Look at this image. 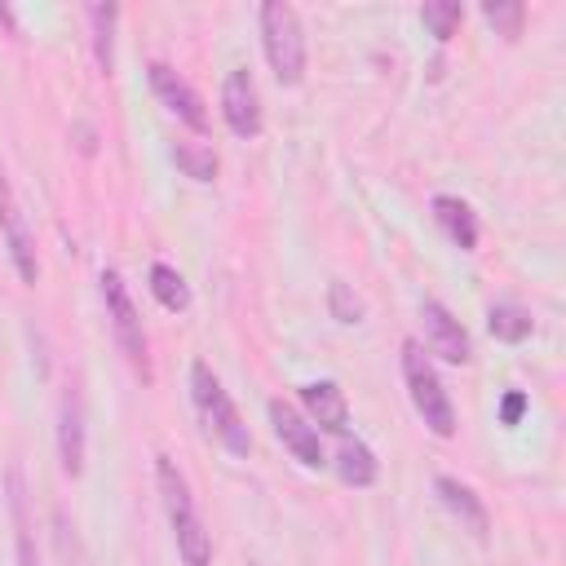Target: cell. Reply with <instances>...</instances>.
Listing matches in <instances>:
<instances>
[{"instance_id": "44dd1931", "label": "cell", "mask_w": 566, "mask_h": 566, "mask_svg": "<svg viewBox=\"0 0 566 566\" xmlns=\"http://www.w3.org/2000/svg\"><path fill=\"white\" fill-rule=\"evenodd\" d=\"M420 18H424V27H429L438 40H451L455 27H460V18H464V4H460V0H429V4L420 9Z\"/></svg>"}, {"instance_id": "7a4b0ae2", "label": "cell", "mask_w": 566, "mask_h": 566, "mask_svg": "<svg viewBox=\"0 0 566 566\" xmlns=\"http://www.w3.org/2000/svg\"><path fill=\"white\" fill-rule=\"evenodd\" d=\"M261 44H265V62L274 71L279 84H301L305 75V31L301 18L287 0H265L261 4Z\"/></svg>"}, {"instance_id": "3957f363", "label": "cell", "mask_w": 566, "mask_h": 566, "mask_svg": "<svg viewBox=\"0 0 566 566\" xmlns=\"http://www.w3.org/2000/svg\"><path fill=\"white\" fill-rule=\"evenodd\" d=\"M402 380H407V394H411V407L416 416L424 420L429 433L438 438H451L455 433V407H451V394L442 389L429 354L416 345V340H402Z\"/></svg>"}, {"instance_id": "7402d4cb", "label": "cell", "mask_w": 566, "mask_h": 566, "mask_svg": "<svg viewBox=\"0 0 566 566\" xmlns=\"http://www.w3.org/2000/svg\"><path fill=\"white\" fill-rule=\"evenodd\" d=\"M482 18L500 31V35H522V22H526V4H517V0H486L482 4Z\"/></svg>"}, {"instance_id": "9c48e42d", "label": "cell", "mask_w": 566, "mask_h": 566, "mask_svg": "<svg viewBox=\"0 0 566 566\" xmlns=\"http://www.w3.org/2000/svg\"><path fill=\"white\" fill-rule=\"evenodd\" d=\"M420 323H424V340H429V349H433L442 363L460 367V363L473 358L469 332L460 327V318H455L442 301H424V305H420Z\"/></svg>"}, {"instance_id": "e0dca14e", "label": "cell", "mask_w": 566, "mask_h": 566, "mask_svg": "<svg viewBox=\"0 0 566 566\" xmlns=\"http://www.w3.org/2000/svg\"><path fill=\"white\" fill-rule=\"evenodd\" d=\"M486 327H491V336H495V340L517 345V340H526V336H531L535 318H531V310H526V305H517V301H495V305L486 310Z\"/></svg>"}, {"instance_id": "30bf717a", "label": "cell", "mask_w": 566, "mask_h": 566, "mask_svg": "<svg viewBox=\"0 0 566 566\" xmlns=\"http://www.w3.org/2000/svg\"><path fill=\"white\" fill-rule=\"evenodd\" d=\"M146 75H150V88H155V97L181 119V124H190L195 133H203L208 128V111H203V97L168 66V62H150L146 66Z\"/></svg>"}, {"instance_id": "5bb4252c", "label": "cell", "mask_w": 566, "mask_h": 566, "mask_svg": "<svg viewBox=\"0 0 566 566\" xmlns=\"http://www.w3.org/2000/svg\"><path fill=\"white\" fill-rule=\"evenodd\" d=\"M433 221L442 226V234L460 248V252H473L478 248V217H473V208L464 203V199H455V195H433Z\"/></svg>"}, {"instance_id": "7c38bea8", "label": "cell", "mask_w": 566, "mask_h": 566, "mask_svg": "<svg viewBox=\"0 0 566 566\" xmlns=\"http://www.w3.org/2000/svg\"><path fill=\"white\" fill-rule=\"evenodd\" d=\"M301 402H305L314 429H327V433H340L345 438L349 402H345V394H340L336 380H310V385H301Z\"/></svg>"}, {"instance_id": "5b68a950", "label": "cell", "mask_w": 566, "mask_h": 566, "mask_svg": "<svg viewBox=\"0 0 566 566\" xmlns=\"http://www.w3.org/2000/svg\"><path fill=\"white\" fill-rule=\"evenodd\" d=\"M102 301H106V318H111V332L124 349V358L133 363V371L142 380H150V354H146V332H142V314L124 287V279L115 270H102Z\"/></svg>"}, {"instance_id": "603a6c76", "label": "cell", "mask_w": 566, "mask_h": 566, "mask_svg": "<svg viewBox=\"0 0 566 566\" xmlns=\"http://www.w3.org/2000/svg\"><path fill=\"white\" fill-rule=\"evenodd\" d=\"M327 310H332L336 323H363V301H358L340 279L327 283Z\"/></svg>"}, {"instance_id": "2e32d148", "label": "cell", "mask_w": 566, "mask_h": 566, "mask_svg": "<svg viewBox=\"0 0 566 566\" xmlns=\"http://www.w3.org/2000/svg\"><path fill=\"white\" fill-rule=\"evenodd\" d=\"M9 513H13V531H18V566H40L31 517H27V482H22V469H9Z\"/></svg>"}, {"instance_id": "ffe728a7", "label": "cell", "mask_w": 566, "mask_h": 566, "mask_svg": "<svg viewBox=\"0 0 566 566\" xmlns=\"http://www.w3.org/2000/svg\"><path fill=\"white\" fill-rule=\"evenodd\" d=\"M172 164L186 172V177H195V181H212L217 177V155H212V146H195V142H177L172 146Z\"/></svg>"}, {"instance_id": "d6986e66", "label": "cell", "mask_w": 566, "mask_h": 566, "mask_svg": "<svg viewBox=\"0 0 566 566\" xmlns=\"http://www.w3.org/2000/svg\"><path fill=\"white\" fill-rule=\"evenodd\" d=\"M150 292H155V301H159L164 310H172V314H181V310L190 305V287H186L181 270H172V265H164V261L150 265Z\"/></svg>"}, {"instance_id": "52a82bcc", "label": "cell", "mask_w": 566, "mask_h": 566, "mask_svg": "<svg viewBox=\"0 0 566 566\" xmlns=\"http://www.w3.org/2000/svg\"><path fill=\"white\" fill-rule=\"evenodd\" d=\"M270 424H274V438L301 460V464H310V469H318V464H327V455H323V438H318V429L292 407V402H283V398H270Z\"/></svg>"}, {"instance_id": "8fae6325", "label": "cell", "mask_w": 566, "mask_h": 566, "mask_svg": "<svg viewBox=\"0 0 566 566\" xmlns=\"http://www.w3.org/2000/svg\"><path fill=\"white\" fill-rule=\"evenodd\" d=\"M433 491H438V500L447 504V513L460 517V526H464L469 535L486 539V531H491V513H486V504L473 495V486H464V482L451 478V473H438V478H433Z\"/></svg>"}, {"instance_id": "ba28073f", "label": "cell", "mask_w": 566, "mask_h": 566, "mask_svg": "<svg viewBox=\"0 0 566 566\" xmlns=\"http://www.w3.org/2000/svg\"><path fill=\"white\" fill-rule=\"evenodd\" d=\"M221 115L230 124L234 137H256L261 133V93H256V80L252 71H230L226 84H221Z\"/></svg>"}, {"instance_id": "6da1fadb", "label": "cell", "mask_w": 566, "mask_h": 566, "mask_svg": "<svg viewBox=\"0 0 566 566\" xmlns=\"http://www.w3.org/2000/svg\"><path fill=\"white\" fill-rule=\"evenodd\" d=\"M155 482H159V500H164V513H168V526L177 535V553L186 566H212V535L203 531V517L195 509V495H190V482L186 473L159 455L155 460Z\"/></svg>"}, {"instance_id": "8992f818", "label": "cell", "mask_w": 566, "mask_h": 566, "mask_svg": "<svg viewBox=\"0 0 566 566\" xmlns=\"http://www.w3.org/2000/svg\"><path fill=\"white\" fill-rule=\"evenodd\" d=\"M0 234H4V248H9V261L18 270L22 283H35L40 279V261H35V239L27 230V217L9 190V181L0 177Z\"/></svg>"}, {"instance_id": "cb8c5ba5", "label": "cell", "mask_w": 566, "mask_h": 566, "mask_svg": "<svg viewBox=\"0 0 566 566\" xmlns=\"http://www.w3.org/2000/svg\"><path fill=\"white\" fill-rule=\"evenodd\" d=\"M522 411H526V394H517V389H513V394H504L500 420H504V424H517V420H522Z\"/></svg>"}, {"instance_id": "9a60e30c", "label": "cell", "mask_w": 566, "mask_h": 566, "mask_svg": "<svg viewBox=\"0 0 566 566\" xmlns=\"http://www.w3.org/2000/svg\"><path fill=\"white\" fill-rule=\"evenodd\" d=\"M332 464H336V478H340L345 486H371V482L380 478V460H376L371 447L358 442V438H340Z\"/></svg>"}, {"instance_id": "4fadbf2b", "label": "cell", "mask_w": 566, "mask_h": 566, "mask_svg": "<svg viewBox=\"0 0 566 566\" xmlns=\"http://www.w3.org/2000/svg\"><path fill=\"white\" fill-rule=\"evenodd\" d=\"M57 455H62V469L75 478L84 469V407H80V394L66 389L62 394V416H57Z\"/></svg>"}, {"instance_id": "ac0fdd59", "label": "cell", "mask_w": 566, "mask_h": 566, "mask_svg": "<svg viewBox=\"0 0 566 566\" xmlns=\"http://www.w3.org/2000/svg\"><path fill=\"white\" fill-rule=\"evenodd\" d=\"M84 13L93 22V57H97L102 75H111V66H115V22H119V9L106 0V4H88Z\"/></svg>"}, {"instance_id": "277c9868", "label": "cell", "mask_w": 566, "mask_h": 566, "mask_svg": "<svg viewBox=\"0 0 566 566\" xmlns=\"http://www.w3.org/2000/svg\"><path fill=\"white\" fill-rule=\"evenodd\" d=\"M190 394H195V407H199L208 433H212L230 455H248V451H252V433H248L239 407L230 402V394L221 389V380L212 376L208 363H190Z\"/></svg>"}]
</instances>
